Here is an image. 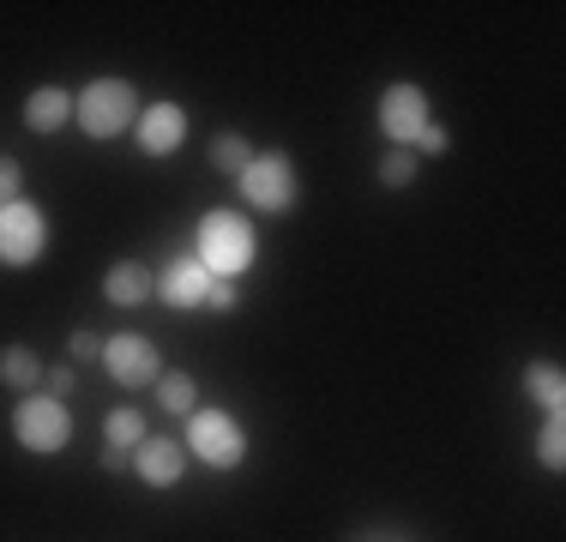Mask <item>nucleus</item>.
<instances>
[{
	"label": "nucleus",
	"instance_id": "f257e3e1",
	"mask_svg": "<svg viewBox=\"0 0 566 542\" xmlns=\"http://www.w3.org/2000/svg\"><path fill=\"white\" fill-rule=\"evenodd\" d=\"M193 260L211 271V278L235 283L241 271L260 260V236L241 211H206L199 217V241H193Z\"/></svg>",
	"mask_w": 566,
	"mask_h": 542
},
{
	"label": "nucleus",
	"instance_id": "f03ea898",
	"mask_svg": "<svg viewBox=\"0 0 566 542\" xmlns=\"http://www.w3.org/2000/svg\"><path fill=\"white\" fill-rule=\"evenodd\" d=\"M139 108L145 103H139V85H133V79H91L73 97V121L91 139H120V133H133Z\"/></svg>",
	"mask_w": 566,
	"mask_h": 542
},
{
	"label": "nucleus",
	"instance_id": "7ed1b4c3",
	"mask_svg": "<svg viewBox=\"0 0 566 542\" xmlns=\"http://www.w3.org/2000/svg\"><path fill=\"white\" fill-rule=\"evenodd\" d=\"M235 187L260 211H295V199H302V175H295L290 152H253V163L235 175Z\"/></svg>",
	"mask_w": 566,
	"mask_h": 542
},
{
	"label": "nucleus",
	"instance_id": "20e7f679",
	"mask_svg": "<svg viewBox=\"0 0 566 542\" xmlns=\"http://www.w3.org/2000/svg\"><path fill=\"white\" fill-rule=\"evenodd\" d=\"M12 440L36 458H55V452H66V440H73V410H66L61 398H19V410H12Z\"/></svg>",
	"mask_w": 566,
	"mask_h": 542
},
{
	"label": "nucleus",
	"instance_id": "39448f33",
	"mask_svg": "<svg viewBox=\"0 0 566 542\" xmlns=\"http://www.w3.org/2000/svg\"><path fill=\"white\" fill-rule=\"evenodd\" d=\"M187 446H193V458L211 470H241V458H248V428L229 410H193L187 416Z\"/></svg>",
	"mask_w": 566,
	"mask_h": 542
},
{
	"label": "nucleus",
	"instance_id": "423d86ee",
	"mask_svg": "<svg viewBox=\"0 0 566 542\" xmlns=\"http://www.w3.org/2000/svg\"><path fill=\"white\" fill-rule=\"evenodd\" d=\"M49 248V217L31 206V199H12V206H0V265L7 271H24L36 265Z\"/></svg>",
	"mask_w": 566,
	"mask_h": 542
},
{
	"label": "nucleus",
	"instance_id": "0eeeda50",
	"mask_svg": "<svg viewBox=\"0 0 566 542\" xmlns=\"http://www.w3.org/2000/svg\"><path fill=\"white\" fill-rule=\"evenodd\" d=\"M103 368H109L115 386H157L164 379V356H157L151 337L115 332V337H103Z\"/></svg>",
	"mask_w": 566,
	"mask_h": 542
},
{
	"label": "nucleus",
	"instance_id": "6e6552de",
	"mask_svg": "<svg viewBox=\"0 0 566 542\" xmlns=\"http://www.w3.org/2000/svg\"><path fill=\"white\" fill-rule=\"evenodd\" d=\"M434 121V108H428V91L422 85H386L380 91V133L398 145V152H410L416 133Z\"/></svg>",
	"mask_w": 566,
	"mask_h": 542
},
{
	"label": "nucleus",
	"instance_id": "1a4fd4ad",
	"mask_svg": "<svg viewBox=\"0 0 566 542\" xmlns=\"http://www.w3.org/2000/svg\"><path fill=\"white\" fill-rule=\"evenodd\" d=\"M133 133H139L145 157H169L175 145L187 139V108L181 103H145L139 121H133Z\"/></svg>",
	"mask_w": 566,
	"mask_h": 542
},
{
	"label": "nucleus",
	"instance_id": "9d476101",
	"mask_svg": "<svg viewBox=\"0 0 566 542\" xmlns=\"http://www.w3.org/2000/svg\"><path fill=\"white\" fill-rule=\"evenodd\" d=\"M133 470H139V482H151V488H175L187 477V446L164 440V434H145V446H133Z\"/></svg>",
	"mask_w": 566,
	"mask_h": 542
},
{
	"label": "nucleus",
	"instance_id": "9b49d317",
	"mask_svg": "<svg viewBox=\"0 0 566 542\" xmlns=\"http://www.w3.org/2000/svg\"><path fill=\"white\" fill-rule=\"evenodd\" d=\"M157 295H164L169 308H206V295H211V271L193 260V253H181L164 278H157Z\"/></svg>",
	"mask_w": 566,
	"mask_h": 542
},
{
	"label": "nucleus",
	"instance_id": "f8f14e48",
	"mask_svg": "<svg viewBox=\"0 0 566 542\" xmlns=\"http://www.w3.org/2000/svg\"><path fill=\"white\" fill-rule=\"evenodd\" d=\"M151 290H157V278L145 260H120V265H109V278H103V295H109L115 308H145Z\"/></svg>",
	"mask_w": 566,
	"mask_h": 542
},
{
	"label": "nucleus",
	"instance_id": "ddd939ff",
	"mask_svg": "<svg viewBox=\"0 0 566 542\" xmlns=\"http://www.w3.org/2000/svg\"><path fill=\"white\" fill-rule=\"evenodd\" d=\"M66 121H73V97H66L61 85H43V91L24 97V127L31 133H55V127H66Z\"/></svg>",
	"mask_w": 566,
	"mask_h": 542
},
{
	"label": "nucleus",
	"instance_id": "4468645a",
	"mask_svg": "<svg viewBox=\"0 0 566 542\" xmlns=\"http://www.w3.org/2000/svg\"><path fill=\"white\" fill-rule=\"evenodd\" d=\"M524 398L543 404L548 416L566 410V374L555 368V362H531V368H524Z\"/></svg>",
	"mask_w": 566,
	"mask_h": 542
},
{
	"label": "nucleus",
	"instance_id": "2eb2a0df",
	"mask_svg": "<svg viewBox=\"0 0 566 542\" xmlns=\"http://www.w3.org/2000/svg\"><path fill=\"white\" fill-rule=\"evenodd\" d=\"M0 386H12V392H36V386H43V362H36V350H24V344L0 350Z\"/></svg>",
	"mask_w": 566,
	"mask_h": 542
},
{
	"label": "nucleus",
	"instance_id": "dca6fc26",
	"mask_svg": "<svg viewBox=\"0 0 566 542\" xmlns=\"http://www.w3.org/2000/svg\"><path fill=\"white\" fill-rule=\"evenodd\" d=\"M103 440H109V446H120V452H133V446H145V416L120 404V410H109V416H103Z\"/></svg>",
	"mask_w": 566,
	"mask_h": 542
},
{
	"label": "nucleus",
	"instance_id": "f3484780",
	"mask_svg": "<svg viewBox=\"0 0 566 542\" xmlns=\"http://www.w3.org/2000/svg\"><path fill=\"white\" fill-rule=\"evenodd\" d=\"M193 398H199L193 374H164V379H157V404H164L169 416H193V410H199Z\"/></svg>",
	"mask_w": 566,
	"mask_h": 542
},
{
	"label": "nucleus",
	"instance_id": "a211bd4d",
	"mask_svg": "<svg viewBox=\"0 0 566 542\" xmlns=\"http://www.w3.org/2000/svg\"><path fill=\"white\" fill-rule=\"evenodd\" d=\"M536 458H543L548 470H566V410H555L536 434Z\"/></svg>",
	"mask_w": 566,
	"mask_h": 542
},
{
	"label": "nucleus",
	"instance_id": "6ab92c4d",
	"mask_svg": "<svg viewBox=\"0 0 566 542\" xmlns=\"http://www.w3.org/2000/svg\"><path fill=\"white\" fill-rule=\"evenodd\" d=\"M211 163H218L223 175H241L253 163V145L241 139V133H218V139H211Z\"/></svg>",
	"mask_w": 566,
	"mask_h": 542
},
{
	"label": "nucleus",
	"instance_id": "aec40b11",
	"mask_svg": "<svg viewBox=\"0 0 566 542\" xmlns=\"http://www.w3.org/2000/svg\"><path fill=\"white\" fill-rule=\"evenodd\" d=\"M416 169H422V163H416L410 152H392V157L380 163V181H386V187H410V181H416Z\"/></svg>",
	"mask_w": 566,
	"mask_h": 542
},
{
	"label": "nucleus",
	"instance_id": "412c9836",
	"mask_svg": "<svg viewBox=\"0 0 566 542\" xmlns=\"http://www.w3.org/2000/svg\"><path fill=\"white\" fill-rule=\"evenodd\" d=\"M12 199H24V169L19 157H0V206H12Z\"/></svg>",
	"mask_w": 566,
	"mask_h": 542
},
{
	"label": "nucleus",
	"instance_id": "4be33fe9",
	"mask_svg": "<svg viewBox=\"0 0 566 542\" xmlns=\"http://www.w3.org/2000/svg\"><path fill=\"white\" fill-rule=\"evenodd\" d=\"M447 145H452V133L440 127V121H428V127L416 133V152H422V157H447Z\"/></svg>",
	"mask_w": 566,
	"mask_h": 542
},
{
	"label": "nucleus",
	"instance_id": "5701e85b",
	"mask_svg": "<svg viewBox=\"0 0 566 542\" xmlns=\"http://www.w3.org/2000/svg\"><path fill=\"white\" fill-rule=\"evenodd\" d=\"M206 308H218V314H235V308H241V290H235V283H223V278H211Z\"/></svg>",
	"mask_w": 566,
	"mask_h": 542
},
{
	"label": "nucleus",
	"instance_id": "b1692460",
	"mask_svg": "<svg viewBox=\"0 0 566 542\" xmlns=\"http://www.w3.org/2000/svg\"><path fill=\"white\" fill-rule=\"evenodd\" d=\"M66 350H73V362H103V337L97 332H73Z\"/></svg>",
	"mask_w": 566,
	"mask_h": 542
},
{
	"label": "nucleus",
	"instance_id": "393cba45",
	"mask_svg": "<svg viewBox=\"0 0 566 542\" xmlns=\"http://www.w3.org/2000/svg\"><path fill=\"white\" fill-rule=\"evenodd\" d=\"M103 470H133V452H120V446H103Z\"/></svg>",
	"mask_w": 566,
	"mask_h": 542
},
{
	"label": "nucleus",
	"instance_id": "a878e982",
	"mask_svg": "<svg viewBox=\"0 0 566 542\" xmlns=\"http://www.w3.org/2000/svg\"><path fill=\"white\" fill-rule=\"evenodd\" d=\"M49 392L66 398V392H73V368H49Z\"/></svg>",
	"mask_w": 566,
	"mask_h": 542
}]
</instances>
